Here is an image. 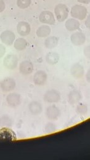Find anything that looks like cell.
<instances>
[{
	"instance_id": "obj_10",
	"label": "cell",
	"mask_w": 90,
	"mask_h": 160,
	"mask_svg": "<svg viewBox=\"0 0 90 160\" xmlns=\"http://www.w3.org/2000/svg\"><path fill=\"white\" fill-rule=\"evenodd\" d=\"M61 115V111L58 107L54 105H50L46 110V116L48 120H57Z\"/></svg>"
},
{
	"instance_id": "obj_29",
	"label": "cell",
	"mask_w": 90,
	"mask_h": 160,
	"mask_svg": "<svg viewBox=\"0 0 90 160\" xmlns=\"http://www.w3.org/2000/svg\"><path fill=\"white\" fill-rule=\"evenodd\" d=\"M83 53L85 54V56L88 58L89 59L90 58V46H87L84 51H83Z\"/></svg>"
},
{
	"instance_id": "obj_19",
	"label": "cell",
	"mask_w": 90,
	"mask_h": 160,
	"mask_svg": "<svg viewBox=\"0 0 90 160\" xmlns=\"http://www.w3.org/2000/svg\"><path fill=\"white\" fill-rule=\"evenodd\" d=\"M51 32V29L49 25H43L39 27L36 32V34L39 38H47L49 36Z\"/></svg>"
},
{
	"instance_id": "obj_14",
	"label": "cell",
	"mask_w": 90,
	"mask_h": 160,
	"mask_svg": "<svg viewBox=\"0 0 90 160\" xmlns=\"http://www.w3.org/2000/svg\"><path fill=\"white\" fill-rule=\"evenodd\" d=\"M71 75L77 79L82 78L85 74L84 67L79 63H74L70 68Z\"/></svg>"
},
{
	"instance_id": "obj_15",
	"label": "cell",
	"mask_w": 90,
	"mask_h": 160,
	"mask_svg": "<svg viewBox=\"0 0 90 160\" xmlns=\"http://www.w3.org/2000/svg\"><path fill=\"white\" fill-rule=\"evenodd\" d=\"M17 32L18 34L21 37L28 36L31 32L30 25L25 21H21L17 25Z\"/></svg>"
},
{
	"instance_id": "obj_27",
	"label": "cell",
	"mask_w": 90,
	"mask_h": 160,
	"mask_svg": "<svg viewBox=\"0 0 90 160\" xmlns=\"http://www.w3.org/2000/svg\"><path fill=\"white\" fill-rule=\"evenodd\" d=\"M6 48L3 44H0V58H2L6 53Z\"/></svg>"
},
{
	"instance_id": "obj_28",
	"label": "cell",
	"mask_w": 90,
	"mask_h": 160,
	"mask_svg": "<svg viewBox=\"0 0 90 160\" xmlns=\"http://www.w3.org/2000/svg\"><path fill=\"white\" fill-rule=\"evenodd\" d=\"M6 9V4L4 0H0V13L2 12Z\"/></svg>"
},
{
	"instance_id": "obj_22",
	"label": "cell",
	"mask_w": 90,
	"mask_h": 160,
	"mask_svg": "<svg viewBox=\"0 0 90 160\" xmlns=\"http://www.w3.org/2000/svg\"><path fill=\"white\" fill-rule=\"evenodd\" d=\"M27 41L23 38H19L15 40L14 42V48L18 51H22L27 46Z\"/></svg>"
},
{
	"instance_id": "obj_32",
	"label": "cell",
	"mask_w": 90,
	"mask_h": 160,
	"mask_svg": "<svg viewBox=\"0 0 90 160\" xmlns=\"http://www.w3.org/2000/svg\"><path fill=\"white\" fill-rule=\"evenodd\" d=\"M87 79L88 82H90V70L88 71L87 73Z\"/></svg>"
},
{
	"instance_id": "obj_12",
	"label": "cell",
	"mask_w": 90,
	"mask_h": 160,
	"mask_svg": "<svg viewBox=\"0 0 90 160\" xmlns=\"http://www.w3.org/2000/svg\"><path fill=\"white\" fill-rule=\"evenodd\" d=\"M19 72L23 75H28L32 73L34 66L33 63L30 60H26L22 61L19 64Z\"/></svg>"
},
{
	"instance_id": "obj_13",
	"label": "cell",
	"mask_w": 90,
	"mask_h": 160,
	"mask_svg": "<svg viewBox=\"0 0 90 160\" xmlns=\"http://www.w3.org/2000/svg\"><path fill=\"white\" fill-rule=\"evenodd\" d=\"M33 82L37 86H43L47 82L48 75L44 70H38L33 75Z\"/></svg>"
},
{
	"instance_id": "obj_8",
	"label": "cell",
	"mask_w": 90,
	"mask_h": 160,
	"mask_svg": "<svg viewBox=\"0 0 90 160\" xmlns=\"http://www.w3.org/2000/svg\"><path fill=\"white\" fill-rule=\"evenodd\" d=\"M39 20L42 23L49 25H53L56 23L54 14L49 11L42 12L39 16Z\"/></svg>"
},
{
	"instance_id": "obj_23",
	"label": "cell",
	"mask_w": 90,
	"mask_h": 160,
	"mask_svg": "<svg viewBox=\"0 0 90 160\" xmlns=\"http://www.w3.org/2000/svg\"><path fill=\"white\" fill-rule=\"evenodd\" d=\"M12 124H13V121L9 116L7 115H4L0 117V126L1 128L2 127L10 128L12 126Z\"/></svg>"
},
{
	"instance_id": "obj_30",
	"label": "cell",
	"mask_w": 90,
	"mask_h": 160,
	"mask_svg": "<svg viewBox=\"0 0 90 160\" xmlns=\"http://www.w3.org/2000/svg\"><path fill=\"white\" fill-rule=\"evenodd\" d=\"M77 1L80 3L82 4H90V0H77Z\"/></svg>"
},
{
	"instance_id": "obj_3",
	"label": "cell",
	"mask_w": 90,
	"mask_h": 160,
	"mask_svg": "<svg viewBox=\"0 0 90 160\" xmlns=\"http://www.w3.org/2000/svg\"><path fill=\"white\" fill-rule=\"evenodd\" d=\"M16 140V134L10 128L2 127L0 129V141L10 142Z\"/></svg>"
},
{
	"instance_id": "obj_9",
	"label": "cell",
	"mask_w": 90,
	"mask_h": 160,
	"mask_svg": "<svg viewBox=\"0 0 90 160\" xmlns=\"http://www.w3.org/2000/svg\"><path fill=\"white\" fill-rule=\"evenodd\" d=\"M86 36L85 33L82 32H76L71 35L70 41L75 46H80L86 42Z\"/></svg>"
},
{
	"instance_id": "obj_4",
	"label": "cell",
	"mask_w": 90,
	"mask_h": 160,
	"mask_svg": "<svg viewBox=\"0 0 90 160\" xmlns=\"http://www.w3.org/2000/svg\"><path fill=\"white\" fill-rule=\"evenodd\" d=\"M3 65L8 70H13L18 65L19 59L17 56L13 54H9L5 56L3 59Z\"/></svg>"
},
{
	"instance_id": "obj_25",
	"label": "cell",
	"mask_w": 90,
	"mask_h": 160,
	"mask_svg": "<svg viewBox=\"0 0 90 160\" xmlns=\"http://www.w3.org/2000/svg\"><path fill=\"white\" fill-rule=\"evenodd\" d=\"M17 6L21 9L28 8L32 3V0H17Z\"/></svg>"
},
{
	"instance_id": "obj_6",
	"label": "cell",
	"mask_w": 90,
	"mask_h": 160,
	"mask_svg": "<svg viewBox=\"0 0 90 160\" xmlns=\"http://www.w3.org/2000/svg\"><path fill=\"white\" fill-rule=\"evenodd\" d=\"M16 86V81L10 77H6L0 82V88L4 92H9L13 91Z\"/></svg>"
},
{
	"instance_id": "obj_21",
	"label": "cell",
	"mask_w": 90,
	"mask_h": 160,
	"mask_svg": "<svg viewBox=\"0 0 90 160\" xmlns=\"http://www.w3.org/2000/svg\"><path fill=\"white\" fill-rule=\"evenodd\" d=\"M59 43V38L54 36L48 37L44 42V45L47 49H53L56 48Z\"/></svg>"
},
{
	"instance_id": "obj_31",
	"label": "cell",
	"mask_w": 90,
	"mask_h": 160,
	"mask_svg": "<svg viewBox=\"0 0 90 160\" xmlns=\"http://www.w3.org/2000/svg\"><path fill=\"white\" fill-rule=\"evenodd\" d=\"M85 25L88 28H90V16L87 17V19L85 21Z\"/></svg>"
},
{
	"instance_id": "obj_17",
	"label": "cell",
	"mask_w": 90,
	"mask_h": 160,
	"mask_svg": "<svg viewBox=\"0 0 90 160\" xmlns=\"http://www.w3.org/2000/svg\"><path fill=\"white\" fill-rule=\"evenodd\" d=\"M82 99V96L80 92L77 90L71 91L68 95V102L70 105H76L80 103Z\"/></svg>"
},
{
	"instance_id": "obj_7",
	"label": "cell",
	"mask_w": 90,
	"mask_h": 160,
	"mask_svg": "<svg viewBox=\"0 0 90 160\" xmlns=\"http://www.w3.org/2000/svg\"><path fill=\"white\" fill-rule=\"evenodd\" d=\"M0 40L6 46H11L14 44L16 40V35L13 32L6 30L1 33Z\"/></svg>"
},
{
	"instance_id": "obj_18",
	"label": "cell",
	"mask_w": 90,
	"mask_h": 160,
	"mask_svg": "<svg viewBox=\"0 0 90 160\" xmlns=\"http://www.w3.org/2000/svg\"><path fill=\"white\" fill-rule=\"evenodd\" d=\"M65 27L69 32H74L80 28V23L79 20L73 18L68 19L66 21Z\"/></svg>"
},
{
	"instance_id": "obj_16",
	"label": "cell",
	"mask_w": 90,
	"mask_h": 160,
	"mask_svg": "<svg viewBox=\"0 0 90 160\" xmlns=\"http://www.w3.org/2000/svg\"><path fill=\"white\" fill-rule=\"evenodd\" d=\"M28 110L32 115H40L43 112V106L39 102L34 100L29 103Z\"/></svg>"
},
{
	"instance_id": "obj_20",
	"label": "cell",
	"mask_w": 90,
	"mask_h": 160,
	"mask_svg": "<svg viewBox=\"0 0 90 160\" xmlns=\"http://www.w3.org/2000/svg\"><path fill=\"white\" fill-rule=\"evenodd\" d=\"M45 59L49 65H54L59 62L60 57L56 52H49L46 54Z\"/></svg>"
},
{
	"instance_id": "obj_11",
	"label": "cell",
	"mask_w": 90,
	"mask_h": 160,
	"mask_svg": "<svg viewBox=\"0 0 90 160\" xmlns=\"http://www.w3.org/2000/svg\"><path fill=\"white\" fill-rule=\"evenodd\" d=\"M21 102V96L18 93H10L6 97V102L8 105L12 108H15L20 105Z\"/></svg>"
},
{
	"instance_id": "obj_5",
	"label": "cell",
	"mask_w": 90,
	"mask_h": 160,
	"mask_svg": "<svg viewBox=\"0 0 90 160\" xmlns=\"http://www.w3.org/2000/svg\"><path fill=\"white\" fill-rule=\"evenodd\" d=\"M43 99L47 103H57L61 100V94L56 89H50L45 92Z\"/></svg>"
},
{
	"instance_id": "obj_2",
	"label": "cell",
	"mask_w": 90,
	"mask_h": 160,
	"mask_svg": "<svg viewBox=\"0 0 90 160\" xmlns=\"http://www.w3.org/2000/svg\"><path fill=\"white\" fill-rule=\"evenodd\" d=\"M69 14V10L67 5L62 3L57 4L54 8V15L56 20L59 22H63L67 20Z\"/></svg>"
},
{
	"instance_id": "obj_26",
	"label": "cell",
	"mask_w": 90,
	"mask_h": 160,
	"mask_svg": "<svg viewBox=\"0 0 90 160\" xmlns=\"http://www.w3.org/2000/svg\"><path fill=\"white\" fill-rule=\"evenodd\" d=\"M45 130L47 134H51L56 131V126L52 122H48L45 126Z\"/></svg>"
},
{
	"instance_id": "obj_1",
	"label": "cell",
	"mask_w": 90,
	"mask_h": 160,
	"mask_svg": "<svg viewBox=\"0 0 90 160\" xmlns=\"http://www.w3.org/2000/svg\"><path fill=\"white\" fill-rule=\"evenodd\" d=\"M88 14L87 8L83 5L75 4L70 9V16L72 18L79 20H85Z\"/></svg>"
},
{
	"instance_id": "obj_24",
	"label": "cell",
	"mask_w": 90,
	"mask_h": 160,
	"mask_svg": "<svg viewBox=\"0 0 90 160\" xmlns=\"http://www.w3.org/2000/svg\"><path fill=\"white\" fill-rule=\"evenodd\" d=\"M88 106L83 103H80L77 108H76V112L78 115L80 116H85L88 113Z\"/></svg>"
}]
</instances>
